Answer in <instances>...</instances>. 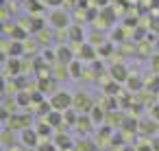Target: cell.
<instances>
[{"mask_svg": "<svg viewBox=\"0 0 159 151\" xmlns=\"http://www.w3.org/2000/svg\"><path fill=\"white\" fill-rule=\"evenodd\" d=\"M109 77L113 79V81H118V83H126V79L131 77V72H129V68L124 66V64H113L111 68H109Z\"/></svg>", "mask_w": 159, "mask_h": 151, "instance_id": "8992f818", "label": "cell"}, {"mask_svg": "<svg viewBox=\"0 0 159 151\" xmlns=\"http://www.w3.org/2000/svg\"><path fill=\"white\" fill-rule=\"evenodd\" d=\"M76 120H79V112H76L74 107H70V110L63 112V123H66V125H72V127H74Z\"/></svg>", "mask_w": 159, "mask_h": 151, "instance_id": "603a6c76", "label": "cell"}, {"mask_svg": "<svg viewBox=\"0 0 159 151\" xmlns=\"http://www.w3.org/2000/svg\"><path fill=\"white\" fill-rule=\"evenodd\" d=\"M126 88H129V92H139V90H144V81H142L139 77L131 75V77L126 79Z\"/></svg>", "mask_w": 159, "mask_h": 151, "instance_id": "d6986e66", "label": "cell"}, {"mask_svg": "<svg viewBox=\"0 0 159 151\" xmlns=\"http://www.w3.org/2000/svg\"><path fill=\"white\" fill-rule=\"evenodd\" d=\"M102 42H105V37H102L98 31H94V33H92V40H89V44H92V46H96V44H102Z\"/></svg>", "mask_w": 159, "mask_h": 151, "instance_id": "f546056e", "label": "cell"}, {"mask_svg": "<svg viewBox=\"0 0 159 151\" xmlns=\"http://www.w3.org/2000/svg\"><path fill=\"white\" fill-rule=\"evenodd\" d=\"M22 142H24V147L37 149V144L42 142V138H39V134H37L35 127H26V129H22Z\"/></svg>", "mask_w": 159, "mask_h": 151, "instance_id": "ba28073f", "label": "cell"}, {"mask_svg": "<svg viewBox=\"0 0 159 151\" xmlns=\"http://www.w3.org/2000/svg\"><path fill=\"white\" fill-rule=\"evenodd\" d=\"M55 129H61V127H66V123H63V112H57V110H50L46 116H44Z\"/></svg>", "mask_w": 159, "mask_h": 151, "instance_id": "2e32d148", "label": "cell"}, {"mask_svg": "<svg viewBox=\"0 0 159 151\" xmlns=\"http://www.w3.org/2000/svg\"><path fill=\"white\" fill-rule=\"evenodd\" d=\"M72 107H74L79 114H89L92 107H94V99H92L87 92L79 90V92L72 94Z\"/></svg>", "mask_w": 159, "mask_h": 151, "instance_id": "6da1fadb", "label": "cell"}, {"mask_svg": "<svg viewBox=\"0 0 159 151\" xmlns=\"http://www.w3.org/2000/svg\"><path fill=\"white\" fill-rule=\"evenodd\" d=\"M76 57H79L81 61H87V64H92V61H96V57H98V48H96V46H92L89 42H83V44L79 46V53H76Z\"/></svg>", "mask_w": 159, "mask_h": 151, "instance_id": "277c9868", "label": "cell"}, {"mask_svg": "<svg viewBox=\"0 0 159 151\" xmlns=\"http://www.w3.org/2000/svg\"><path fill=\"white\" fill-rule=\"evenodd\" d=\"M124 114L122 112H118V110H113V112H107V116H105V123L113 129V127H122V123H124Z\"/></svg>", "mask_w": 159, "mask_h": 151, "instance_id": "4fadbf2b", "label": "cell"}, {"mask_svg": "<svg viewBox=\"0 0 159 151\" xmlns=\"http://www.w3.org/2000/svg\"><path fill=\"white\" fill-rule=\"evenodd\" d=\"M63 2H66L68 7H74V5H76V0H63Z\"/></svg>", "mask_w": 159, "mask_h": 151, "instance_id": "d590c367", "label": "cell"}, {"mask_svg": "<svg viewBox=\"0 0 159 151\" xmlns=\"http://www.w3.org/2000/svg\"><path fill=\"white\" fill-rule=\"evenodd\" d=\"M59 151H74V149H59Z\"/></svg>", "mask_w": 159, "mask_h": 151, "instance_id": "74e56055", "label": "cell"}, {"mask_svg": "<svg viewBox=\"0 0 159 151\" xmlns=\"http://www.w3.org/2000/svg\"><path fill=\"white\" fill-rule=\"evenodd\" d=\"M35 35H37V40H35L37 44H46V46H48V44L52 42V37H50V31H46V27H44L42 31H37Z\"/></svg>", "mask_w": 159, "mask_h": 151, "instance_id": "d4e9b609", "label": "cell"}, {"mask_svg": "<svg viewBox=\"0 0 159 151\" xmlns=\"http://www.w3.org/2000/svg\"><path fill=\"white\" fill-rule=\"evenodd\" d=\"M55 53H57V64H63V66H70V64L76 59V57H74V51H72L70 46H66V44L59 46Z\"/></svg>", "mask_w": 159, "mask_h": 151, "instance_id": "9c48e42d", "label": "cell"}, {"mask_svg": "<svg viewBox=\"0 0 159 151\" xmlns=\"http://www.w3.org/2000/svg\"><path fill=\"white\" fill-rule=\"evenodd\" d=\"M7 88V81H5V77H0V92H2Z\"/></svg>", "mask_w": 159, "mask_h": 151, "instance_id": "e575fe53", "label": "cell"}, {"mask_svg": "<svg viewBox=\"0 0 159 151\" xmlns=\"http://www.w3.org/2000/svg\"><path fill=\"white\" fill-rule=\"evenodd\" d=\"M157 120H152V118H144V120H139V125H137V134L139 136H146V138H152V136H157Z\"/></svg>", "mask_w": 159, "mask_h": 151, "instance_id": "52a82bcc", "label": "cell"}, {"mask_svg": "<svg viewBox=\"0 0 159 151\" xmlns=\"http://www.w3.org/2000/svg\"><path fill=\"white\" fill-rule=\"evenodd\" d=\"M35 129H37L39 138H50V136H52V129H55V127H52V125H50V123H48V120L44 118V120H42V123H39V125H37Z\"/></svg>", "mask_w": 159, "mask_h": 151, "instance_id": "44dd1931", "label": "cell"}, {"mask_svg": "<svg viewBox=\"0 0 159 151\" xmlns=\"http://www.w3.org/2000/svg\"><path fill=\"white\" fill-rule=\"evenodd\" d=\"M157 101H159V92H157Z\"/></svg>", "mask_w": 159, "mask_h": 151, "instance_id": "ab89813d", "label": "cell"}, {"mask_svg": "<svg viewBox=\"0 0 159 151\" xmlns=\"http://www.w3.org/2000/svg\"><path fill=\"white\" fill-rule=\"evenodd\" d=\"M68 72H70V77H74V79H81L83 77V72H85V68H83V61L76 57L70 66H68Z\"/></svg>", "mask_w": 159, "mask_h": 151, "instance_id": "e0dca14e", "label": "cell"}, {"mask_svg": "<svg viewBox=\"0 0 159 151\" xmlns=\"http://www.w3.org/2000/svg\"><path fill=\"white\" fill-rule=\"evenodd\" d=\"M152 70L159 75V55H155V57H152Z\"/></svg>", "mask_w": 159, "mask_h": 151, "instance_id": "d6a6232c", "label": "cell"}, {"mask_svg": "<svg viewBox=\"0 0 159 151\" xmlns=\"http://www.w3.org/2000/svg\"><path fill=\"white\" fill-rule=\"evenodd\" d=\"M0 144H2V147H7V149L16 147V131H13L11 127H7V129H0Z\"/></svg>", "mask_w": 159, "mask_h": 151, "instance_id": "5bb4252c", "label": "cell"}, {"mask_svg": "<svg viewBox=\"0 0 159 151\" xmlns=\"http://www.w3.org/2000/svg\"><path fill=\"white\" fill-rule=\"evenodd\" d=\"M9 151H20V149H16V147H11V149H9Z\"/></svg>", "mask_w": 159, "mask_h": 151, "instance_id": "f35d334b", "label": "cell"}, {"mask_svg": "<svg viewBox=\"0 0 159 151\" xmlns=\"http://www.w3.org/2000/svg\"><path fill=\"white\" fill-rule=\"evenodd\" d=\"M144 88L150 90L152 94H157V92H159V75H152L148 81H144Z\"/></svg>", "mask_w": 159, "mask_h": 151, "instance_id": "cb8c5ba5", "label": "cell"}, {"mask_svg": "<svg viewBox=\"0 0 159 151\" xmlns=\"http://www.w3.org/2000/svg\"><path fill=\"white\" fill-rule=\"evenodd\" d=\"M37 88H39V92L42 94H55L57 90V79H52V77H48V79H39L37 81Z\"/></svg>", "mask_w": 159, "mask_h": 151, "instance_id": "9a60e30c", "label": "cell"}, {"mask_svg": "<svg viewBox=\"0 0 159 151\" xmlns=\"http://www.w3.org/2000/svg\"><path fill=\"white\" fill-rule=\"evenodd\" d=\"M50 107L57 110V112H66L72 107V94L68 90H57L52 96H50Z\"/></svg>", "mask_w": 159, "mask_h": 151, "instance_id": "7a4b0ae2", "label": "cell"}, {"mask_svg": "<svg viewBox=\"0 0 159 151\" xmlns=\"http://www.w3.org/2000/svg\"><path fill=\"white\" fill-rule=\"evenodd\" d=\"M0 151H2V149H0Z\"/></svg>", "mask_w": 159, "mask_h": 151, "instance_id": "60d3db41", "label": "cell"}, {"mask_svg": "<svg viewBox=\"0 0 159 151\" xmlns=\"http://www.w3.org/2000/svg\"><path fill=\"white\" fill-rule=\"evenodd\" d=\"M150 118L159 123V101H155V103L150 105Z\"/></svg>", "mask_w": 159, "mask_h": 151, "instance_id": "f1b7e54d", "label": "cell"}, {"mask_svg": "<svg viewBox=\"0 0 159 151\" xmlns=\"http://www.w3.org/2000/svg\"><path fill=\"white\" fill-rule=\"evenodd\" d=\"M7 127H11L13 131H16V129H20V131H22V129L31 127V116H26V114H18V112H16V114H11V116H9Z\"/></svg>", "mask_w": 159, "mask_h": 151, "instance_id": "5b68a950", "label": "cell"}, {"mask_svg": "<svg viewBox=\"0 0 159 151\" xmlns=\"http://www.w3.org/2000/svg\"><path fill=\"white\" fill-rule=\"evenodd\" d=\"M150 144H152V151H159V134L150 138Z\"/></svg>", "mask_w": 159, "mask_h": 151, "instance_id": "1f68e13d", "label": "cell"}, {"mask_svg": "<svg viewBox=\"0 0 159 151\" xmlns=\"http://www.w3.org/2000/svg\"><path fill=\"white\" fill-rule=\"evenodd\" d=\"M2 61H5V57H2V55H0V66H2Z\"/></svg>", "mask_w": 159, "mask_h": 151, "instance_id": "8d00e7d4", "label": "cell"}, {"mask_svg": "<svg viewBox=\"0 0 159 151\" xmlns=\"http://www.w3.org/2000/svg\"><path fill=\"white\" fill-rule=\"evenodd\" d=\"M48 20H50L52 29H68L70 27V11H66V9H52Z\"/></svg>", "mask_w": 159, "mask_h": 151, "instance_id": "3957f363", "label": "cell"}, {"mask_svg": "<svg viewBox=\"0 0 159 151\" xmlns=\"http://www.w3.org/2000/svg\"><path fill=\"white\" fill-rule=\"evenodd\" d=\"M105 94H107V96H116V94H120V83L111 79V83L105 85Z\"/></svg>", "mask_w": 159, "mask_h": 151, "instance_id": "484cf974", "label": "cell"}, {"mask_svg": "<svg viewBox=\"0 0 159 151\" xmlns=\"http://www.w3.org/2000/svg\"><path fill=\"white\" fill-rule=\"evenodd\" d=\"M92 125H94V120H92V116L89 114H79V120H76V131L81 134V136H87L89 131H92Z\"/></svg>", "mask_w": 159, "mask_h": 151, "instance_id": "30bf717a", "label": "cell"}, {"mask_svg": "<svg viewBox=\"0 0 159 151\" xmlns=\"http://www.w3.org/2000/svg\"><path fill=\"white\" fill-rule=\"evenodd\" d=\"M44 5H52V7H59V5H63V0H44Z\"/></svg>", "mask_w": 159, "mask_h": 151, "instance_id": "836d02e7", "label": "cell"}, {"mask_svg": "<svg viewBox=\"0 0 159 151\" xmlns=\"http://www.w3.org/2000/svg\"><path fill=\"white\" fill-rule=\"evenodd\" d=\"M135 151H152L150 140H148V142H146V140H144V142H137V144H135Z\"/></svg>", "mask_w": 159, "mask_h": 151, "instance_id": "4dcf8cb0", "label": "cell"}, {"mask_svg": "<svg viewBox=\"0 0 159 151\" xmlns=\"http://www.w3.org/2000/svg\"><path fill=\"white\" fill-rule=\"evenodd\" d=\"M68 40L74 42V44H83L85 42V31L79 24H70L68 27Z\"/></svg>", "mask_w": 159, "mask_h": 151, "instance_id": "7c38bea8", "label": "cell"}, {"mask_svg": "<svg viewBox=\"0 0 159 151\" xmlns=\"http://www.w3.org/2000/svg\"><path fill=\"white\" fill-rule=\"evenodd\" d=\"M135 53H137V57H150L148 53H150V46H148V42H142L137 48H135Z\"/></svg>", "mask_w": 159, "mask_h": 151, "instance_id": "83f0119b", "label": "cell"}, {"mask_svg": "<svg viewBox=\"0 0 159 151\" xmlns=\"http://www.w3.org/2000/svg\"><path fill=\"white\" fill-rule=\"evenodd\" d=\"M7 68H9V75H11V77H18V75L22 72V64H20V59H18V57L7 59Z\"/></svg>", "mask_w": 159, "mask_h": 151, "instance_id": "7402d4cb", "label": "cell"}, {"mask_svg": "<svg viewBox=\"0 0 159 151\" xmlns=\"http://www.w3.org/2000/svg\"><path fill=\"white\" fill-rule=\"evenodd\" d=\"M89 116H92L94 125H98V123H102V120H105L107 110H105V107H100V105H94V107H92V112H89Z\"/></svg>", "mask_w": 159, "mask_h": 151, "instance_id": "ffe728a7", "label": "cell"}, {"mask_svg": "<svg viewBox=\"0 0 159 151\" xmlns=\"http://www.w3.org/2000/svg\"><path fill=\"white\" fill-rule=\"evenodd\" d=\"M35 151H59V149H57V144H55V142H50V138H48L46 142H39Z\"/></svg>", "mask_w": 159, "mask_h": 151, "instance_id": "4316f807", "label": "cell"}, {"mask_svg": "<svg viewBox=\"0 0 159 151\" xmlns=\"http://www.w3.org/2000/svg\"><path fill=\"white\" fill-rule=\"evenodd\" d=\"M52 142L57 144V149H74V140L66 134V131H57L52 136Z\"/></svg>", "mask_w": 159, "mask_h": 151, "instance_id": "8fae6325", "label": "cell"}, {"mask_svg": "<svg viewBox=\"0 0 159 151\" xmlns=\"http://www.w3.org/2000/svg\"><path fill=\"white\" fill-rule=\"evenodd\" d=\"M74 151H98V144L87 140V138H81L74 142Z\"/></svg>", "mask_w": 159, "mask_h": 151, "instance_id": "ac0fdd59", "label": "cell"}]
</instances>
